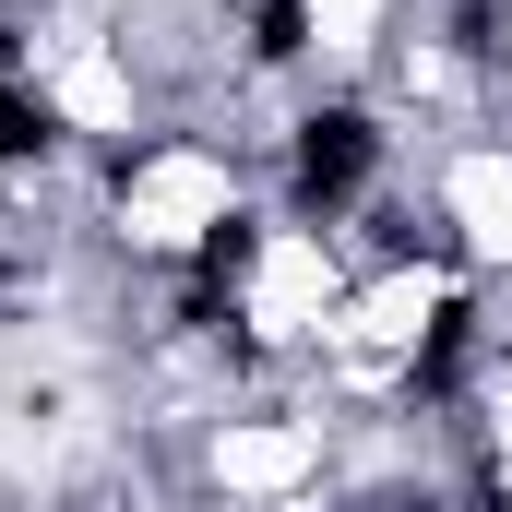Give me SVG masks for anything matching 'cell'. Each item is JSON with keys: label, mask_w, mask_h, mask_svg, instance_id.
Masks as SVG:
<instances>
[{"label": "cell", "mask_w": 512, "mask_h": 512, "mask_svg": "<svg viewBox=\"0 0 512 512\" xmlns=\"http://www.w3.org/2000/svg\"><path fill=\"white\" fill-rule=\"evenodd\" d=\"M370 179H382V120H370V108H310V120L286 131V191H298V215H346Z\"/></svg>", "instance_id": "obj_1"}, {"label": "cell", "mask_w": 512, "mask_h": 512, "mask_svg": "<svg viewBox=\"0 0 512 512\" xmlns=\"http://www.w3.org/2000/svg\"><path fill=\"white\" fill-rule=\"evenodd\" d=\"M60 143H72L60 96H36V84H0V167H48Z\"/></svg>", "instance_id": "obj_2"}, {"label": "cell", "mask_w": 512, "mask_h": 512, "mask_svg": "<svg viewBox=\"0 0 512 512\" xmlns=\"http://www.w3.org/2000/svg\"><path fill=\"white\" fill-rule=\"evenodd\" d=\"M251 60H310V0H262L251 12Z\"/></svg>", "instance_id": "obj_3"}]
</instances>
